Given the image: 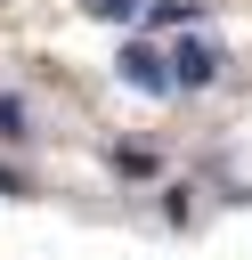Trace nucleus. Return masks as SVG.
<instances>
[{
    "instance_id": "2",
    "label": "nucleus",
    "mask_w": 252,
    "mask_h": 260,
    "mask_svg": "<svg viewBox=\"0 0 252 260\" xmlns=\"http://www.w3.org/2000/svg\"><path fill=\"white\" fill-rule=\"evenodd\" d=\"M122 81H130V89H171V57H154V49L130 41V49H122Z\"/></svg>"
},
{
    "instance_id": "1",
    "label": "nucleus",
    "mask_w": 252,
    "mask_h": 260,
    "mask_svg": "<svg viewBox=\"0 0 252 260\" xmlns=\"http://www.w3.org/2000/svg\"><path fill=\"white\" fill-rule=\"evenodd\" d=\"M171 81H187V89L219 81V49H211V41H179V49H171Z\"/></svg>"
},
{
    "instance_id": "3",
    "label": "nucleus",
    "mask_w": 252,
    "mask_h": 260,
    "mask_svg": "<svg viewBox=\"0 0 252 260\" xmlns=\"http://www.w3.org/2000/svg\"><path fill=\"white\" fill-rule=\"evenodd\" d=\"M89 8H98V16H130L138 0H89Z\"/></svg>"
}]
</instances>
